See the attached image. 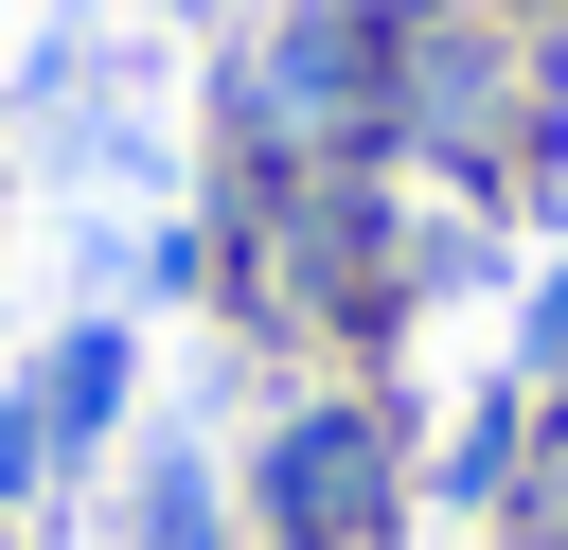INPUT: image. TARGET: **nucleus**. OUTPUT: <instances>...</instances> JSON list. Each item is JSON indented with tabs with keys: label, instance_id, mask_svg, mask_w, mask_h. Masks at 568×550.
Instances as JSON below:
<instances>
[{
	"label": "nucleus",
	"instance_id": "nucleus-1",
	"mask_svg": "<svg viewBox=\"0 0 568 550\" xmlns=\"http://www.w3.org/2000/svg\"><path fill=\"white\" fill-rule=\"evenodd\" d=\"M390 106H408V35L320 18V0H284L266 35L213 53V124H231V160H266V177H373V160H390Z\"/></svg>",
	"mask_w": 568,
	"mask_h": 550
},
{
	"label": "nucleus",
	"instance_id": "nucleus-2",
	"mask_svg": "<svg viewBox=\"0 0 568 550\" xmlns=\"http://www.w3.org/2000/svg\"><path fill=\"white\" fill-rule=\"evenodd\" d=\"M408 532V408L390 390H284L248 444V550H390Z\"/></svg>",
	"mask_w": 568,
	"mask_h": 550
},
{
	"label": "nucleus",
	"instance_id": "nucleus-3",
	"mask_svg": "<svg viewBox=\"0 0 568 550\" xmlns=\"http://www.w3.org/2000/svg\"><path fill=\"white\" fill-rule=\"evenodd\" d=\"M444 160L462 195H497L515 160H550V89H532V53L515 35H479V18H444V35H408V106H390V160Z\"/></svg>",
	"mask_w": 568,
	"mask_h": 550
},
{
	"label": "nucleus",
	"instance_id": "nucleus-4",
	"mask_svg": "<svg viewBox=\"0 0 568 550\" xmlns=\"http://www.w3.org/2000/svg\"><path fill=\"white\" fill-rule=\"evenodd\" d=\"M124 390H142V337H124V319H71V337L36 355V426H53V461H89V444L124 426Z\"/></svg>",
	"mask_w": 568,
	"mask_h": 550
},
{
	"label": "nucleus",
	"instance_id": "nucleus-5",
	"mask_svg": "<svg viewBox=\"0 0 568 550\" xmlns=\"http://www.w3.org/2000/svg\"><path fill=\"white\" fill-rule=\"evenodd\" d=\"M124 550H231V479L195 444H142V497H124Z\"/></svg>",
	"mask_w": 568,
	"mask_h": 550
},
{
	"label": "nucleus",
	"instance_id": "nucleus-6",
	"mask_svg": "<svg viewBox=\"0 0 568 550\" xmlns=\"http://www.w3.org/2000/svg\"><path fill=\"white\" fill-rule=\"evenodd\" d=\"M515 461H532V373L462 408V444H444V515H515Z\"/></svg>",
	"mask_w": 568,
	"mask_h": 550
},
{
	"label": "nucleus",
	"instance_id": "nucleus-7",
	"mask_svg": "<svg viewBox=\"0 0 568 550\" xmlns=\"http://www.w3.org/2000/svg\"><path fill=\"white\" fill-rule=\"evenodd\" d=\"M515 550H568V390H532V461H515Z\"/></svg>",
	"mask_w": 568,
	"mask_h": 550
},
{
	"label": "nucleus",
	"instance_id": "nucleus-8",
	"mask_svg": "<svg viewBox=\"0 0 568 550\" xmlns=\"http://www.w3.org/2000/svg\"><path fill=\"white\" fill-rule=\"evenodd\" d=\"M36 479H53V426H36V373H18V390H0V515H18Z\"/></svg>",
	"mask_w": 568,
	"mask_h": 550
},
{
	"label": "nucleus",
	"instance_id": "nucleus-9",
	"mask_svg": "<svg viewBox=\"0 0 568 550\" xmlns=\"http://www.w3.org/2000/svg\"><path fill=\"white\" fill-rule=\"evenodd\" d=\"M320 18H373V35H444V18H479V0H320Z\"/></svg>",
	"mask_w": 568,
	"mask_h": 550
},
{
	"label": "nucleus",
	"instance_id": "nucleus-10",
	"mask_svg": "<svg viewBox=\"0 0 568 550\" xmlns=\"http://www.w3.org/2000/svg\"><path fill=\"white\" fill-rule=\"evenodd\" d=\"M550 18H568V0H550Z\"/></svg>",
	"mask_w": 568,
	"mask_h": 550
},
{
	"label": "nucleus",
	"instance_id": "nucleus-11",
	"mask_svg": "<svg viewBox=\"0 0 568 550\" xmlns=\"http://www.w3.org/2000/svg\"><path fill=\"white\" fill-rule=\"evenodd\" d=\"M0 550H18V532H0Z\"/></svg>",
	"mask_w": 568,
	"mask_h": 550
}]
</instances>
